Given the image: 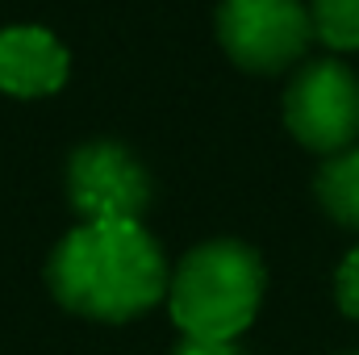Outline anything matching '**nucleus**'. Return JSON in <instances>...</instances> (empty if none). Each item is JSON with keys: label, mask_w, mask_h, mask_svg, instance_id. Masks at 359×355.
<instances>
[{"label": "nucleus", "mask_w": 359, "mask_h": 355, "mask_svg": "<svg viewBox=\"0 0 359 355\" xmlns=\"http://www.w3.org/2000/svg\"><path fill=\"white\" fill-rule=\"evenodd\" d=\"M50 293L96 322H126L168 288L159 243L138 222H84L50 255Z\"/></svg>", "instance_id": "nucleus-1"}, {"label": "nucleus", "mask_w": 359, "mask_h": 355, "mask_svg": "<svg viewBox=\"0 0 359 355\" xmlns=\"http://www.w3.org/2000/svg\"><path fill=\"white\" fill-rule=\"evenodd\" d=\"M172 318L192 339H234L264 301V264L243 243H205L184 255L168 284Z\"/></svg>", "instance_id": "nucleus-2"}, {"label": "nucleus", "mask_w": 359, "mask_h": 355, "mask_svg": "<svg viewBox=\"0 0 359 355\" xmlns=\"http://www.w3.org/2000/svg\"><path fill=\"white\" fill-rule=\"evenodd\" d=\"M284 121L318 155H339L359 134V80L339 59H318L297 72L284 92Z\"/></svg>", "instance_id": "nucleus-3"}, {"label": "nucleus", "mask_w": 359, "mask_h": 355, "mask_svg": "<svg viewBox=\"0 0 359 355\" xmlns=\"http://www.w3.org/2000/svg\"><path fill=\"white\" fill-rule=\"evenodd\" d=\"M217 38L247 72H280L305 55L313 17L301 0H222Z\"/></svg>", "instance_id": "nucleus-4"}, {"label": "nucleus", "mask_w": 359, "mask_h": 355, "mask_svg": "<svg viewBox=\"0 0 359 355\" xmlns=\"http://www.w3.org/2000/svg\"><path fill=\"white\" fill-rule=\"evenodd\" d=\"M67 192L88 222H138L151 201V180L126 147L88 142L67 163Z\"/></svg>", "instance_id": "nucleus-5"}, {"label": "nucleus", "mask_w": 359, "mask_h": 355, "mask_svg": "<svg viewBox=\"0 0 359 355\" xmlns=\"http://www.w3.org/2000/svg\"><path fill=\"white\" fill-rule=\"evenodd\" d=\"M67 80V51L38 25L0 34V88L8 96H50Z\"/></svg>", "instance_id": "nucleus-6"}, {"label": "nucleus", "mask_w": 359, "mask_h": 355, "mask_svg": "<svg viewBox=\"0 0 359 355\" xmlns=\"http://www.w3.org/2000/svg\"><path fill=\"white\" fill-rule=\"evenodd\" d=\"M318 201L322 209L347 226V230H359V147H347L339 155H330L318 172Z\"/></svg>", "instance_id": "nucleus-7"}, {"label": "nucleus", "mask_w": 359, "mask_h": 355, "mask_svg": "<svg viewBox=\"0 0 359 355\" xmlns=\"http://www.w3.org/2000/svg\"><path fill=\"white\" fill-rule=\"evenodd\" d=\"M309 17L330 51H359V0H313Z\"/></svg>", "instance_id": "nucleus-8"}, {"label": "nucleus", "mask_w": 359, "mask_h": 355, "mask_svg": "<svg viewBox=\"0 0 359 355\" xmlns=\"http://www.w3.org/2000/svg\"><path fill=\"white\" fill-rule=\"evenodd\" d=\"M334 293H339L343 314L359 322V247L343 260V267H339V276H334Z\"/></svg>", "instance_id": "nucleus-9"}, {"label": "nucleus", "mask_w": 359, "mask_h": 355, "mask_svg": "<svg viewBox=\"0 0 359 355\" xmlns=\"http://www.w3.org/2000/svg\"><path fill=\"white\" fill-rule=\"evenodd\" d=\"M176 355H238V347H234V339H192V335H184Z\"/></svg>", "instance_id": "nucleus-10"}, {"label": "nucleus", "mask_w": 359, "mask_h": 355, "mask_svg": "<svg viewBox=\"0 0 359 355\" xmlns=\"http://www.w3.org/2000/svg\"><path fill=\"white\" fill-rule=\"evenodd\" d=\"M355 355H359V351H355Z\"/></svg>", "instance_id": "nucleus-11"}]
</instances>
